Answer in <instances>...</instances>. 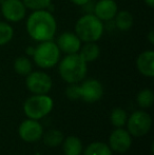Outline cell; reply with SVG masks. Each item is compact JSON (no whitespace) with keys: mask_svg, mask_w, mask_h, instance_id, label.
Instances as JSON below:
<instances>
[{"mask_svg":"<svg viewBox=\"0 0 154 155\" xmlns=\"http://www.w3.org/2000/svg\"><path fill=\"white\" fill-rule=\"evenodd\" d=\"M19 136L27 143H35L43 135V128L35 119H27L22 121L18 129Z\"/></svg>","mask_w":154,"mask_h":155,"instance_id":"obj_8","label":"cell"},{"mask_svg":"<svg viewBox=\"0 0 154 155\" xmlns=\"http://www.w3.org/2000/svg\"><path fill=\"white\" fill-rule=\"evenodd\" d=\"M127 112L120 108L114 109L111 112V115H110V120H111L112 124L116 128H121V127L125 126L126 123H127Z\"/></svg>","mask_w":154,"mask_h":155,"instance_id":"obj_21","label":"cell"},{"mask_svg":"<svg viewBox=\"0 0 154 155\" xmlns=\"http://www.w3.org/2000/svg\"><path fill=\"white\" fill-rule=\"evenodd\" d=\"M132 145V137L128 131L117 128L111 133L109 137V147L112 151L117 153H125Z\"/></svg>","mask_w":154,"mask_h":155,"instance_id":"obj_9","label":"cell"},{"mask_svg":"<svg viewBox=\"0 0 154 155\" xmlns=\"http://www.w3.org/2000/svg\"><path fill=\"white\" fill-rule=\"evenodd\" d=\"M71 1H72L74 4H76V5L84 6V5H86V4L89 3L90 0H71Z\"/></svg>","mask_w":154,"mask_h":155,"instance_id":"obj_26","label":"cell"},{"mask_svg":"<svg viewBox=\"0 0 154 155\" xmlns=\"http://www.w3.org/2000/svg\"><path fill=\"white\" fill-rule=\"evenodd\" d=\"M66 95L69 99L71 100H77L80 98V89L79 86L76 84H70V86L67 88Z\"/></svg>","mask_w":154,"mask_h":155,"instance_id":"obj_25","label":"cell"},{"mask_svg":"<svg viewBox=\"0 0 154 155\" xmlns=\"http://www.w3.org/2000/svg\"><path fill=\"white\" fill-rule=\"evenodd\" d=\"M1 12L8 21L17 22L25 18V5L21 0H4L1 5Z\"/></svg>","mask_w":154,"mask_h":155,"instance_id":"obj_10","label":"cell"},{"mask_svg":"<svg viewBox=\"0 0 154 155\" xmlns=\"http://www.w3.org/2000/svg\"><path fill=\"white\" fill-rule=\"evenodd\" d=\"M64 155H80L82 152V143L78 137L69 136L62 141Z\"/></svg>","mask_w":154,"mask_h":155,"instance_id":"obj_15","label":"cell"},{"mask_svg":"<svg viewBox=\"0 0 154 155\" xmlns=\"http://www.w3.org/2000/svg\"><path fill=\"white\" fill-rule=\"evenodd\" d=\"M138 71L146 77H153L154 76V52L146 51L143 52L138 56L136 60Z\"/></svg>","mask_w":154,"mask_h":155,"instance_id":"obj_14","label":"cell"},{"mask_svg":"<svg viewBox=\"0 0 154 155\" xmlns=\"http://www.w3.org/2000/svg\"><path fill=\"white\" fill-rule=\"evenodd\" d=\"M99 47L95 42H86V45L81 48L79 55L86 62H92L96 60L99 56Z\"/></svg>","mask_w":154,"mask_h":155,"instance_id":"obj_16","label":"cell"},{"mask_svg":"<svg viewBox=\"0 0 154 155\" xmlns=\"http://www.w3.org/2000/svg\"><path fill=\"white\" fill-rule=\"evenodd\" d=\"M53 99L47 94H35L23 104L25 114L31 119H41L53 109Z\"/></svg>","mask_w":154,"mask_h":155,"instance_id":"obj_4","label":"cell"},{"mask_svg":"<svg viewBox=\"0 0 154 155\" xmlns=\"http://www.w3.org/2000/svg\"><path fill=\"white\" fill-rule=\"evenodd\" d=\"M34 61L42 69H50L58 62L60 57V50L53 41L48 40L39 43L34 50Z\"/></svg>","mask_w":154,"mask_h":155,"instance_id":"obj_5","label":"cell"},{"mask_svg":"<svg viewBox=\"0 0 154 155\" xmlns=\"http://www.w3.org/2000/svg\"><path fill=\"white\" fill-rule=\"evenodd\" d=\"M34 50H35V49H32V48H29V49L27 50V52H29V54H31V55H33Z\"/></svg>","mask_w":154,"mask_h":155,"instance_id":"obj_29","label":"cell"},{"mask_svg":"<svg viewBox=\"0 0 154 155\" xmlns=\"http://www.w3.org/2000/svg\"><path fill=\"white\" fill-rule=\"evenodd\" d=\"M128 132L131 136L142 137L150 131L152 126V118L145 111H136L127 119Z\"/></svg>","mask_w":154,"mask_h":155,"instance_id":"obj_6","label":"cell"},{"mask_svg":"<svg viewBox=\"0 0 154 155\" xmlns=\"http://www.w3.org/2000/svg\"><path fill=\"white\" fill-rule=\"evenodd\" d=\"M57 47L61 52L66 54H75L81 48V41L76 34L70 32L62 33L57 40Z\"/></svg>","mask_w":154,"mask_h":155,"instance_id":"obj_12","label":"cell"},{"mask_svg":"<svg viewBox=\"0 0 154 155\" xmlns=\"http://www.w3.org/2000/svg\"><path fill=\"white\" fill-rule=\"evenodd\" d=\"M13 28L8 23L0 21V45H4L10 42L13 38Z\"/></svg>","mask_w":154,"mask_h":155,"instance_id":"obj_23","label":"cell"},{"mask_svg":"<svg viewBox=\"0 0 154 155\" xmlns=\"http://www.w3.org/2000/svg\"><path fill=\"white\" fill-rule=\"evenodd\" d=\"M57 30L56 20L53 15L45 10L34 11L27 21V31L36 41L51 40Z\"/></svg>","mask_w":154,"mask_h":155,"instance_id":"obj_1","label":"cell"},{"mask_svg":"<svg viewBox=\"0 0 154 155\" xmlns=\"http://www.w3.org/2000/svg\"><path fill=\"white\" fill-rule=\"evenodd\" d=\"M14 69L19 75H29L32 72V63L29 58L18 57L14 62Z\"/></svg>","mask_w":154,"mask_h":155,"instance_id":"obj_22","label":"cell"},{"mask_svg":"<svg viewBox=\"0 0 154 155\" xmlns=\"http://www.w3.org/2000/svg\"><path fill=\"white\" fill-rule=\"evenodd\" d=\"M27 88L34 94H48L51 91L53 82L47 73L40 71L31 72L27 75Z\"/></svg>","mask_w":154,"mask_h":155,"instance_id":"obj_7","label":"cell"},{"mask_svg":"<svg viewBox=\"0 0 154 155\" xmlns=\"http://www.w3.org/2000/svg\"><path fill=\"white\" fill-rule=\"evenodd\" d=\"M136 101H137L138 106L143 109H148L152 107L154 102V93L150 89H144L139 93L137 94L136 97Z\"/></svg>","mask_w":154,"mask_h":155,"instance_id":"obj_20","label":"cell"},{"mask_svg":"<svg viewBox=\"0 0 154 155\" xmlns=\"http://www.w3.org/2000/svg\"><path fill=\"white\" fill-rule=\"evenodd\" d=\"M145 2H146V4H148L150 8H153L154 6V0H145Z\"/></svg>","mask_w":154,"mask_h":155,"instance_id":"obj_28","label":"cell"},{"mask_svg":"<svg viewBox=\"0 0 154 155\" xmlns=\"http://www.w3.org/2000/svg\"><path fill=\"white\" fill-rule=\"evenodd\" d=\"M52 0H22L25 8L33 11L45 10L50 6Z\"/></svg>","mask_w":154,"mask_h":155,"instance_id":"obj_24","label":"cell"},{"mask_svg":"<svg viewBox=\"0 0 154 155\" xmlns=\"http://www.w3.org/2000/svg\"><path fill=\"white\" fill-rule=\"evenodd\" d=\"M59 74L68 84H77L86 77L87 62L79 54H69L60 62Z\"/></svg>","mask_w":154,"mask_h":155,"instance_id":"obj_2","label":"cell"},{"mask_svg":"<svg viewBox=\"0 0 154 155\" xmlns=\"http://www.w3.org/2000/svg\"><path fill=\"white\" fill-rule=\"evenodd\" d=\"M84 155H112V150L107 143L95 141L87 147Z\"/></svg>","mask_w":154,"mask_h":155,"instance_id":"obj_18","label":"cell"},{"mask_svg":"<svg viewBox=\"0 0 154 155\" xmlns=\"http://www.w3.org/2000/svg\"><path fill=\"white\" fill-rule=\"evenodd\" d=\"M117 4L114 0H99L94 6V15L101 21H109L115 17Z\"/></svg>","mask_w":154,"mask_h":155,"instance_id":"obj_13","label":"cell"},{"mask_svg":"<svg viewBox=\"0 0 154 155\" xmlns=\"http://www.w3.org/2000/svg\"><path fill=\"white\" fill-rule=\"evenodd\" d=\"M115 25L120 31H128L133 25V17L128 11H120L115 15Z\"/></svg>","mask_w":154,"mask_h":155,"instance_id":"obj_17","label":"cell"},{"mask_svg":"<svg viewBox=\"0 0 154 155\" xmlns=\"http://www.w3.org/2000/svg\"><path fill=\"white\" fill-rule=\"evenodd\" d=\"M148 38L151 45H154V32L153 31H150V33H149V35H148Z\"/></svg>","mask_w":154,"mask_h":155,"instance_id":"obj_27","label":"cell"},{"mask_svg":"<svg viewBox=\"0 0 154 155\" xmlns=\"http://www.w3.org/2000/svg\"><path fill=\"white\" fill-rule=\"evenodd\" d=\"M80 98L86 102H96L103 97V88L96 79H88L79 86Z\"/></svg>","mask_w":154,"mask_h":155,"instance_id":"obj_11","label":"cell"},{"mask_svg":"<svg viewBox=\"0 0 154 155\" xmlns=\"http://www.w3.org/2000/svg\"><path fill=\"white\" fill-rule=\"evenodd\" d=\"M103 33V23L94 14L84 15L78 19L75 25V34L84 42H95Z\"/></svg>","mask_w":154,"mask_h":155,"instance_id":"obj_3","label":"cell"},{"mask_svg":"<svg viewBox=\"0 0 154 155\" xmlns=\"http://www.w3.org/2000/svg\"><path fill=\"white\" fill-rule=\"evenodd\" d=\"M43 141L49 147H57L64 141V135L59 130H49L43 136Z\"/></svg>","mask_w":154,"mask_h":155,"instance_id":"obj_19","label":"cell"}]
</instances>
